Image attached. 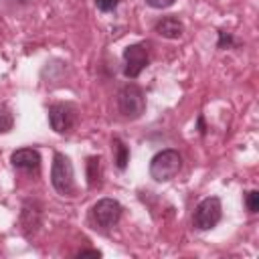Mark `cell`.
<instances>
[{"instance_id":"6da1fadb","label":"cell","mask_w":259,"mask_h":259,"mask_svg":"<svg viewBox=\"0 0 259 259\" xmlns=\"http://www.w3.org/2000/svg\"><path fill=\"white\" fill-rule=\"evenodd\" d=\"M182 168V156L168 148V150H160L158 154L152 156L150 160V176L156 182H168L172 180Z\"/></svg>"},{"instance_id":"7a4b0ae2","label":"cell","mask_w":259,"mask_h":259,"mask_svg":"<svg viewBox=\"0 0 259 259\" xmlns=\"http://www.w3.org/2000/svg\"><path fill=\"white\" fill-rule=\"evenodd\" d=\"M51 184H53V188H55L61 196H73V192H75V172H73V164H71V160H69L65 154H61V152H55V156H53Z\"/></svg>"},{"instance_id":"3957f363","label":"cell","mask_w":259,"mask_h":259,"mask_svg":"<svg viewBox=\"0 0 259 259\" xmlns=\"http://www.w3.org/2000/svg\"><path fill=\"white\" fill-rule=\"evenodd\" d=\"M117 109L125 119H138L146 111V95L136 83H127L117 93Z\"/></svg>"},{"instance_id":"277c9868","label":"cell","mask_w":259,"mask_h":259,"mask_svg":"<svg viewBox=\"0 0 259 259\" xmlns=\"http://www.w3.org/2000/svg\"><path fill=\"white\" fill-rule=\"evenodd\" d=\"M223 219V204L219 196H206L202 198L192 214V225L198 231H210L214 229Z\"/></svg>"},{"instance_id":"5b68a950","label":"cell","mask_w":259,"mask_h":259,"mask_svg":"<svg viewBox=\"0 0 259 259\" xmlns=\"http://www.w3.org/2000/svg\"><path fill=\"white\" fill-rule=\"evenodd\" d=\"M121 212H123V208L115 198H99L91 206L89 217H91V223L95 227L107 231V229H111V227H115L119 223Z\"/></svg>"},{"instance_id":"8992f818","label":"cell","mask_w":259,"mask_h":259,"mask_svg":"<svg viewBox=\"0 0 259 259\" xmlns=\"http://www.w3.org/2000/svg\"><path fill=\"white\" fill-rule=\"evenodd\" d=\"M148 63H150V57H148L146 45L138 42L123 49V75L127 79H136L148 67Z\"/></svg>"},{"instance_id":"52a82bcc","label":"cell","mask_w":259,"mask_h":259,"mask_svg":"<svg viewBox=\"0 0 259 259\" xmlns=\"http://www.w3.org/2000/svg\"><path fill=\"white\" fill-rule=\"evenodd\" d=\"M77 109L71 103H53L49 107V123L57 134H65L75 125Z\"/></svg>"},{"instance_id":"ba28073f","label":"cell","mask_w":259,"mask_h":259,"mask_svg":"<svg viewBox=\"0 0 259 259\" xmlns=\"http://www.w3.org/2000/svg\"><path fill=\"white\" fill-rule=\"evenodd\" d=\"M10 162L14 168L18 170H26V172H36L40 166V154L34 148H18L12 152Z\"/></svg>"},{"instance_id":"9c48e42d","label":"cell","mask_w":259,"mask_h":259,"mask_svg":"<svg viewBox=\"0 0 259 259\" xmlns=\"http://www.w3.org/2000/svg\"><path fill=\"white\" fill-rule=\"evenodd\" d=\"M40 219H42L40 204L34 200H26L22 204V212H20V223H22V231L26 237H30L40 227Z\"/></svg>"},{"instance_id":"30bf717a","label":"cell","mask_w":259,"mask_h":259,"mask_svg":"<svg viewBox=\"0 0 259 259\" xmlns=\"http://www.w3.org/2000/svg\"><path fill=\"white\" fill-rule=\"evenodd\" d=\"M154 30H156L160 36H164V38L176 40V38L182 36L184 24H182V20L176 18V16H164V18H160V20L154 24Z\"/></svg>"},{"instance_id":"8fae6325","label":"cell","mask_w":259,"mask_h":259,"mask_svg":"<svg viewBox=\"0 0 259 259\" xmlns=\"http://www.w3.org/2000/svg\"><path fill=\"white\" fill-rule=\"evenodd\" d=\"M111 148H113V162H115V166L119 168V170H125V166H127V162H130V148L123 144V140L121 138H113L111 140Z\"/></svg>"},{"instance_id":"7c38bea8","label":"cell","mask_w":259,"mask_h":259,"mask_svg":"<svg viewBox=\"0 0 259 259\" xmlns=\"http://www.w3.org/2000/svg\"><path fill=\"white\" fill-rule=\"evenodd\" d=\"M87 184L89 188L101 186V158L99 156L87 158Z\"/></svg>"},{"instance_id":"4fadbf2b","label":"cell","mask_w":259,"mask_h":259,"mask_svg":"<svg viewBox=\"0 0 259 259\" xmlns=\"http://www.w3.org/2000/svg\"><path fill=\"white\" fill-rule=\"evenodd\" d=\"M14 127V115L6 105H0V134H8Z\"/></svg>"},{"instance_id":"5bb4252c","label":"cell","mask_w":259,"mask_h":259,"mask_svg":"<svg viewBox=\"0 0 259 259\" xmlns=\"http://www.w3.org/2000/svg\"><path fill=\"white\" fill-rule=\"evenodd\" d=\"M245 204H247V210L255 214L259 210V190H249L245 194Z\"/></svg>"},{"instance_id":"9a60e30c","label":"cell","mask_w":259,"mask_h":259,"mask_svg":"<svg viewBox=\"0 0 259 259\" xmlns=\"http://www.w3.org/2000/svg\"><path fill=\"white\" fill-rule=\"evenodd\" d=\"M233 45H235L233 34L231 32H225V30H219V42H217V47L219 49H231Z\"/></svg>"},{"instance_id":"2e32d148","label":"cell","mask_w":259,"mask_h":259,"mask_svg":"<svg viewBox=\"0 0 259 259\" xmlns=\"http://www.w3.org/2000/svg\"><path fill=\"white\" fill-rule=\"evenodd\" d=\"M117 4H119V0H95L97 10H101V12H113L117 8Z\"/></svg>"},{"instance_id":"e0dca14e","label":"cell","mask_w":259,"mask_h":259,"mask_svg":"<svg viewBox=\"0 0 259 259\" xmlns=\"http://www.w3.org/2000/svg\"><path fill=\"white\" fill-rule=\"evenodd\" d=\"M150 8H156V10H164V8H170L176 0H144Z\"/></svg>"},{"instance_id":"ac0fdd59","label":"cell","mask_w":259,"mask_h":259,"mask_svg":"<svg viewBox=\"0 0 259 259\" xmlns=\"http://www.w3.org/2000/svg\"><path fill=\"white\" fill-rule=\"evenodd\" d=\"M85 255H91V257H101V251H97V249H83V251H79V253H77V257H85Z\"/></svg>"},{"instance_id":"d6986e66","label":"cell","mask_w":259,"mask_h":259,"mask_svg":"<svg viewBox=\"0 0 259 259\" xmlns=\"http://www.w3.org/2000/svg\"><path fill=\"white\" fill-rule=\"evenodd\" d=\"M198 130H200V134H204L206 130H204V119H202V115L198 117Z\"/></svg>"},{"instance_id":"ffe728a7","label":"cell","mask_w":259,"mask_h":259,"mask_svg":"<svg viewBox=\"0 0 259 259\" xmlns=\"http://www.w3.org/2000/svg\"><path fill=\"white\" fill-rule=\"evenodd\" d=\"M14 2H22V4H26V2H28V0H14Z\"/></svg>"}]
</instances>
